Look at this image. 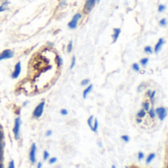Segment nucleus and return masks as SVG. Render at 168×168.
I'll return each instance as SVG.
<instances>
[{
  "mask_svg": "<svg viewBox=\"0 0 168 168\" xmlns=\"http://www.w3.org/2000/svg\"><path fill=\"white\" fill-rule=\"evenodd\" d=\"M132 69L135 71V72H140V65L138 63H134L132 65Z\"/></svg>",
  "mask_w": 168,
  "mask_h": 168,
  "instance_id": "6ab92c4d",
  "label": "nucleus"
},
{
  "mask_svg": "<svg viewBox=\"0 0 168 168\" xmlns=\"http://www.w3.org/2000/svg\"><path fill=\"white\" fill-rule=\"evenodd\" d=\"M95 2H96V0H87V1H86L85 7H84L85 13H89V11L93 8V6L95 5Z\"/></svg>",
  "mask_w": 168,
  "mask_h": 168,
  "instance_id": "6e6552de",
  "label": "nucleus"
},
{
  "mask_svg": "<svg viewBox=\"0 0 168 168\" xmlns=\"http://www.w3.org/2000/svg\"><path fill=\"white\" fill-rule=\"evenodd\" d=\"M155 95H156V92H155V91H151V95H149V96H148L151 102H154V98H155Z\"/></svg>",
  "mask_w": 168,
  "mask_h": 168,
  "instance_id": "4be33fe9",
  "label": "nucleus"
},
{
  "mask_svg": "<svg viewBox=\"0 0 168 168\" xmlns=\"http://www.w3.org/2000/svg\"><path fill=\"white\" fill-rule=\"evenodd\" d=\"M144 86H145V84H142V85H140V86H139V88H138V92H141V91H142V88H143Z\"/></svg>",
  "mask_w": 168,
  "mask_h": 168,
  "instance_id": "e433bc0d",
  "label": "nucleus"
},
{
  "mask_svg": "<svg viewBox=\"0 0 168 168\" xmlns=\"http://www.w3.org/2000/svg\"><path fill=\"white\" fill-rule=\"evenodd\" d=\"M137 116H138V118H144V117L145 116V111L144 109L140 110V111L137 113Z\"/></svg>",
  "mask_w": 168,
  "mask_h": 168,
  "instance_id": "f3484780",
  "label": "nucleus"
},
{
  "mask_svg": "<svg viewBox=\"0 0 168 168\" xmlns=\"http://www.w3.org/2000/svg\"><path fill=\"white\" fill-rule=\"evenodd\" d=\"M36 144H33L31 149H30V160H31L32 163H35L36 162Z\"/></svg>",
  "mask_w": 168,
  "mask_h": 168,
  "instance_id": "0eeeda50",
  "label": "nucleus"
},
{
  "mask_svg": "<svg viewBox=\"0 0 168 168\" xmlns=\"http://www.w3.org/2000/svg\"><path fill=\"white\" fill-rule=\"evenodd\" d=\"M2 140H3V134L0 133V142H2Z\"/></svg>",
  "mask_w": 168,
  "mask_h": 168,
  "instance_id": "58836bf2",
  "label": "nucleus"
},
{
  "mask_svg": "<svg viewBox=\"0 0 168 168\" xmlns=\"http://www.w3.org/2000/svg\"><path fill=\"white\" fill-rule=\"evenodd\" d=\"M144 50H145V53H147V54H152V52H154V50H152V48L151 46H145Z\"/></svg>",
  "mask_w": 168,
  "mask_h": 168,
  "instance_id": "a211bd4d",
  "label": "nucleus"
},
{
  "mask_svg": "<svg viewBox=\"0 0 168 168\" xmlns=\"http://www.w3.org/2000/svg\"><path fill=\"white\" fill-rule=\"evenodd\" d=\"M96 1H98V2L100 1V0H96Z\"/></svg>",
  "mask_w": 168,
  "mask_h": 168,
  "instance_id": "c03bdc74",
  "label": "nucleus"
},
{
  "mask_svg": "<svg viewBox=\"0 0 168 168\" xmlns=\"http://www.w3.org/2000/svg\"><path fill=\"white\" fill-rule=\"evenodd\" d=\"M163 44H164V39H160L158 40V42H157V43L155 44V46H154V52L155 54L159 53V51H160V49H161V48H162Z\"/></svg>",
  "mask_w": 168,
  "mask_h": 168,
  "instance_id": "1a4fd4ad",
  "label": "nucleus"
},
{
  "mask_svg": "<svg viewBox=\"0 0 168 168\" xmlns=\"http://www.w3.org/2000/svg\"><path fill=\"white\" fill-rule=\"evenodd\" d=\"M56 161H57V158H56V157H52V158L49 159V163H50V164H53V163H55Z\"/></svg>",
  "mask_w": 168,
  "mask_h": 168,
  "instance_id": "7c9ffc66",
  "label": "nucleus"
},
{
  "mask_svg": "<svg viewBox=\"0 0 168 168\" xmlns=\"http://www.w3.org/2000/svg\"><path fill=\"white\" fill-rule=\"evenodd\" d=\"M75 65H76V57L73 56V57H72V62H71V65H70V69L72 70L75 67Z\"/></svg>",
  "mask_w": 168,
  "mask_h": 168,
  "instance_id": "393cba45",
  "label": "nucleus"
},
{
  "mask_svg": "<svg viewBox=\"0 0 168 168\" xmlns=\"http://www.w3.org/2000/svg\"><path fill=\"white\" fill-rule=\"evenodd\" d=\"M14 56V51L11 49H5L0 53V61L6 60V59H10Z\"/></svg>",
  "mask_w": 168,
  "mask_h": 168,
  "instance_id": "7ed1b4c3",
  "label": "nucleus"
},
{
  "mask_svg": "<svg viewBox=\"0 0 168 168\" xmlns=\"http://www.w3.org/2000/svg\"><path fill=\"white\" fill-rule=\"evenodd\" d=\"M44 106H45V101L42 100V101L35 108V110H33V116L35 118H39L42 115V113H43Z\"/></svg>",
  "mask_w": 168,
  "mask_h": 168,
  "instance_id": "f257e3e1",
  "label": "nucleus"
},
{
  "mask_svg": "<svg viewBox=\"0 0 168 168\" xmlns=\"http://www.w3.org/2000/svg\"><path fill=\"white\" fill-rule=\"evenodd\" d=\"M127 168H130V167H127Z\"/></svg>",
  "mask_w": 168,
  "mask_h": 168,
  "instance_id": "a18cd8bd",
  "label": "nucleus"
},
{
  "mask_svg": "<svg viewBox=\"0 0 168 168\" xmlns=\"http://www.w3.org/2000/svg\"><path fill=\"white\" fill-rule=\"evenodd\" d=\"M56 63H57L58 67H61L63 65V59L61 56H56Z\"/></svg>",
  "mask_w": 168,
  "mask_h": 168,
  "instance_id": "ddd939ff",
  "label": "nucleus"
},
{
  "mask_svg": "<svg viewBox=\"0 0 168 168\" xmlns=\"http://www.w3.org/2000/svg\"><path fill=\"white\" fill-rule=\"evenodd\" d=\"M143 109L145 111H148L149 109H151V103L148 102V101H145L143 103Z\"/></svg>",
  "mask_w": 168,
  "mask_h": 168,
  "instance_id": "2eb2a0df",
  "label": "nucleus"
},
{
  "mask_svg": "<svg viewBox=\"0 0 168 168\" xmlns=\"http://www.w3.org/2000/svg\"><path fill=\"white\" fill-rule=\"evenodd\" d=\"M164 9H165V6H164V5H160L158 7V11H159V12H162V11H164Z\"/></svg>",
  "mask_w": 168,
  "mask_h": 168,
  "instance_id": "f704fd0d",
  "label": "nucleus"
},
{
  "mask_svg": "<svg viewBox=\"0 0 168 168\" xmlns=\"http://www.w3.org/2000/svg\"><path fill=\"white\" fill-rule=\"evenodd\" d=\"M0 168H4V166H3V164L0 162Z\"/></svg>",
  "mask_w": 168,
  "mask_h": 168,
  "instance_id": "79ce46f5",
  "label": "nucleus"
},
{
  "mask_svg": "<svg viewBox=\"0 0 168 168\" xmlns=\"http://www.w3.org/2000/svg\"><path fill=\"white\" fill-rule=\"evenodd\" d=\"M51 134H52V131H50V130L46 131V133H45V137H49V136H51Z\"/></svg>",
  "mask_w": 168,
  "mask_h": 168,
  "instance_id": "c9c22d12",
  "label": "nucleus"
},
{
  "mask_svg": "<svg viewBox=\"0 0 168 168\" xmlns=\"http://www.w3.org/2000/svg\"><path fill=\"white\" fill-rule=\"evenodd\" d=\"M148 58H143V59H141L140 60V64L142 66H145V65H148Z\"/></svg>",
  "mask_w": 168,
  "mask_h": 168,
  "instance_id": "aec40b11",
  "label": "nucleus"
},
{
  "mask_svg": "<svg viewBox=\"0 0 168 168\" xmlns=\"http://www.w3.org/2000/svg\"><path fill=\"white\" fill-rule=\"evenodd\" d=\"M98 119H93V124H92V132H96L98 131Z\"/></svg>",
  "mask_w": 168,
  "mask_h": 168,
  "instance_id": "f8f14e48",
  "label": "nucleus"
},
{
  "mask_svg": "<svg viewBox=\"0 0 168 168\" xmlns=\"http://www.w3.org/2000/svg\"><path fill=\"white\" fill-rule=\"evenodd\" d=\"M92 88H93L92 85H89L88 87H87V89H84V92H83V98H87L88 95L92 91Z\"/></svg>",
  "mask_w": 168,
  "mask_h": 168,
  "instance_id": "9d476101",
  "label": "nucleus"
},
{
  "mask_svg": "<svg viewBox=\"0 0 168 168\" xmlns=\"http://www.w3.org/2000/svg\"><path fill=\"white\" fill-rule=\"evenodd\" d=\"M72 49H73V42L71 40V42H69L68 45H67V51L70 53V52L72 51Z\"/></svg>",
  "mask_w": 168,
  "mask_h": 168,
  "instance_id": "5701e85b",
  "label": "nucleus"
},
{
  "mask_svg": "<svg viewBox=\"0 0 168 168\" xmlns=\"http://www.w3.org/2000/svg\"><path fill=\"white\" fill-rule=\"evenodd\" d=\"M121 139L124 141V142H126V143H128V142L130 141V138L128 137V136H126V135H124V136H122L121 137Z\"/></svg>",
  "mask_w": 168,
  "mask_h": 168,
  "instance_id": "cd10ccee",
  "label": "nucleus"
},
{
  "mask_svg": "<svg viewBox=\"0 0 168 168\" xmlns=\"http://www.w3.org/2000/svg\"><path fill=\"white\" fill-rule=\"evenodd\" d=\"M155 114L158 116L160 121H163L167 116V109L165 107H162V106L158 107V108H156L155 109Z\"/></svg>",
  "mask_w": 168,
  "mask_h": 168,
  "instance_id": "f03ea898",
  "label": "nucleus"
},
{
  "mask_svg": "<svg viewBox=\"0 0 168 168\" xmlns=\"http://www.w3.org/2000/svg\"><path fill=\"white\" fill-rule=\"evenodd\" d=\"M60 113H61V115H67V114H68V111H67L66 109H61Z\"/></svg>",
  "mask_w": 168,
  "mask_h": 168,
  "instance_id": "72a5a7b5",
  "label": "nucleus"
},
{
  "mask_svg": "<svg viewBox=\"0 0 168 168\" xmlns=\"http://www.w3.org/2000/svg\"><path fill=\"white\" fill-rule=\"evenodd\" d=\"M155 157V154H149L148 156L147 157V164H149L151 161H152V159H154Z\"/></svg>",
  "mask_w": 168,
  "mask_h": 168,
  "instance_id": "4468645a",
  "label": "nucleus"
},
{
  "mask_svg": "<svg viewBox=\"0 0 168 168\" xmlns=\"http://www.w3.org/2000/svg\"><path fill=\"white\" fill-rule=\"evenodd\" d=\"M21 71H22V66H21V62H18L16 63V65H15V68H14V71L12 73V78L13 79H18L19 76H20L21 74Z\"/></svg>",
  "mask_w": 168,
  "mask_h": 168,
  "instance_id": "423d86ee",
  "label": "nucleus"
},
{
  "mask_svg": "<svg viewBox=\"0 0 168 168\" xmlns=\"http://www.w3.org/2000/svg\"><path fill=\"white\" fill-rule=\"evenodd\" d=\"M82 18V15L80 13H77L75 16L73 17V19L69 22L68 24V27L70 29H76L77 28V25H78V22H79V20Z\"/></svg>",
  "mask_w": 168,
  "mask_h": 168,
  "instance_id": "39448f33",
  "label": "nucleus"
},
{
  "mask_svg": "<svg viewBox=\"0 0 168 168\" xmlns=\"http://www.w3.org/2000/svg\"><path fill=\"white\" fill-rule=\"evenodd\" d=\"M3 147H4V144L0 142V162L3 160Z\"/></svg>",
  "mask_w": 168,
  "mask_h": 168,
  "instance_id": "dca6fc26",
  "label": "nucleus"
},
{
  "mask_svg": "<svg viewBox=\"0 0 168 168\" xmlns=\"http://www.w3.org/2000/svg\"><path fill=\"white\" fill-rule=\"evenodd\" d=\"M93 119H95V117L92 116H89V118L88 119V124H89V128L91 129H92V122H93Z\"/></svg>",
  "mask_w": 168,
  "mask_h": 168,
  "instance_id": "412c9836",
  "label": "nucleus"
},
{
  "mask_svg": "<svg viewBox=\"0 0 168 168\" xmlns=\"http://www.w3.org/2000/svg\"><path fill=\"white\" fill-rule=\"evenodd\" d=\"M144 156H145V154H144L142 151H140V152H139V154H138V158H139V160H142V159L144 158Z\"/></svg>",
  "mask_w": 168,
  "mask_h": 168,
  "instance_id": "c756f323",
  "label": "nucleus"
},
{
  "mask_svg": "<svg viewBox=\"0 0 168 168\" xmlns=\"http://www.w3.org/2000/svg\"><path fill=\"white\" fill-rule=\"evenodd\" d=\"M137 122H138V123H141V122H142V119H141V118H138V119H137Z\"/></svg>",
  "mask_w": 168,
  "mask_h": 168,
  "instance_id": "a19ab883",
  "label": "nucleus"
},
{
  "mask_svg": "<svg viewBox=\"0 0 168 168\" xmlns=\"http://www.w3.org/2000/svg\"><path fill=\"white\" fill-rule=\"evenodd\" d=\"M0 133H1V131H0Z\"/></svg>",
  "mask_w": 168,
  "mask_h": 168,
  "instance_id": "49530a36",
  "label": "nucleus"
},
{
  "mask_svg": "<svg viewBox=\"0 0 168 168\" xmlns=\"http://www.w3.org/2000/svg\"><path fill=\"white\" fill-rule=\"evenodd\" d=\"M151 89H148V91L147 92V95L149 96V95H151Z\"/></svg>",
  "mask_w": 168,
  "mask_h": 168,
  "instance_id": "4c0bfd02",
  "label": "nucleus"
},
{
  "mask_svg": "<svg viewBox=\"0 0 168 168\" xmlns=\"http://www.w3.org/2000/svg\"><path fill=\"white\" fill-rule=\"evenodd\" d=\"M148 114H149V116H151V118H154L155 117V110L152 108V109H149L148 110Z\"/></svg>",
  "mask_w": 168,
  "mask_h": 168,
  "instance_id": "b1692460",
  "label": "nucleus"
},
{
  "mask_svg": "<svg viewBox=\"0 0 168 168\" xmlns=\"http://www.w3.org/2000/svg\"><path fill=\"white\" fill-rule=\"evenodd\" d=\"M37 168H42V163H40V162L37 163Z\"/></svg>",
  "mask_w": 168,
  "mask_h": 168,
  "instance_id": "ea45409f",
  "label": "nucleus"
},
{
  "mask_svg": "<svg viewBox=\"0 0 168 168\" xmlns=\"http://www.w3.org/2000/svg\"><path fill=\"white\" fill-rule=\"evenodd\" d=\"M112 168H116V166H115V165H112Z\"/></svg>",
  "mask_w": 168,
  "mask_h": 168,
  "instance_id": "37998d69",
  "label": "nucleus"
},
{
  "mask_svg": "<svg viewBox=\"0 0 168 168\" xmlns=\"http://www.w3.org/2000/svg\"><path fill=\"white\" fill-rule=\"evenodd\" d=\"M20 126H21V119L18 117V118L15 119V124H14V128H13L14 136H15V139H16V140L19 139V133H20Z\"/></svg>",
  "mask_w": 168,
  "mask_h": 168,
  "instance_id": "20e7f679",
  "label": "nucleus"
},
{
  "mask_svg": "<svg viewBox=\"0 0 168 168\" xmlns=\"http://www.w3.org/2000/svg\"><path fill=\"white\" fill-rule=\"evenodd\" d=\"M7 4H8V2H5L4 3V4H3L1 7H0V12H2V11H4L6 8H5V5H7Z\"/></svg>",
  "mask_w": 168,
  "mask_h": 168,
  "instance_id": "473e14b6",
  "label": "nucleus"
},
{
  "mask_svg": "<svg viewBox=\"0 0 168 168\" xmlns=\"http://www.w3.org/2000/svg\"><path fill=\"white\" fill-rule=\"evenodd\" d=\"M48 157H49V154H48L46 151H43V159L46 160V159H48Z\"/></svg>",
  "mask_w": 168,
  "mask_h": 168,
  "instance_id": "bb28decb",
  "label": "nucleus"
},
{
  "mask_svg": "<svg viewBox=\"0 0 168 168\" xmlns=\"http://www.w3.org/2000/svg\"><path fill=\"white\" fill-rule=\"evenodd\" d=\"M8 168H15V162L14 160H11L10 163H9V167Z\"/></svg>",
  "mask_w": 168,
  "mask_h": 168,
  "instance_id": "2f4dec72",
  "label": "nucleus"
},
{
  "mask_svg": "<svg viewBox=\"0 0 168 168\" xmlns=\"http://www.w3.org/2000/svg\"><path fill=\"white\" fill-rule=\"evenodd\" d=\"M159 24H160V26H162V27H165L166 26V19H162V20H160Z\"/></svg>",
  "mask_w": 168,
  "mask_h": 168,
  "instance_id": "c85d7f7f",
  "label": "nucleus"
},
{
  "mask_svg": "<svg viewBox=\"0 0 168 168\" xmlns=\"http://www.w3.org/2000/svg\"><path fill=\"white\" fill-rule=\"evenodd\" d=\"M81 85H82V86H84V87H85V86H89V79H85V80H83V81H82Z\"/></svg>",
  "mask_w": 168,
  "mask_h": 168,
  "instance_id": "a878e982",
  "label": "nucleus"
},
{
  "mask_svg": "<svg viewBox=\"0 0 168 168\" xmlns=\"http://www.w3.org/2000/svg\"><path fill=\"white\" fill-rule=\"evenodd\" d=\"M120 33H121L120 29H114V31H113V42H116V40L118 39Z\"/></svg>",
  "mask_w": 168,
  "mask_h": 168,
  "instance_id": "9b49d317",
  "label": "nucleus"
}]
</instances>
